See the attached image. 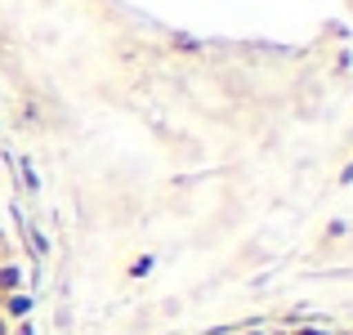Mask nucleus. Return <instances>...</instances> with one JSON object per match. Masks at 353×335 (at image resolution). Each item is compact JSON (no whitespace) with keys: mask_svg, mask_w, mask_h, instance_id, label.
Instances as JSON below:
<instances>
[{"mask_svg":"<svg viewBox=\"0 0 353 335\" xmlns=\"http://www.w3.org/2000/svg\"><path fill=\"white\" fill-rule=\"evenodd\" d=\"M0 335H14V322H5V318H0Z\"/></svg>","mask_w":353,"mask_h":335,"instance_id":"obj_11","label":"nucleus"},{"mask_svg":"<svg viewBox=\"0 0 353 335\" xmlns=\"http://www.w3.org/2000/svg\"><path fill=\"white\" fill-rule=\"evenodd\" d=\"M241 335H264V331H241Z\"/></svg>","mask_w":353,"mask_h":335,"instance_id":"obj_12","label":"nucleus"},{"mask_svg":"<svg viewBox=\"0 0 353 335\" xmlns=\"http://www.w3.org/2000/svg\"><path fill=\"white\" fill-rule=\"evenodd\" d=\"M349 183H353V161L345 165V170H340V188H349Z\"/></svg>","mask_w":353,"mask_h":335,"instance_id":"obj_9","label":"nucleus"},{"mask_svg":"<svg viewBox=\"0 0 353 335\" xmlns=\"http://www.w3.org/2000/svg\"><path fill=\"white\" fill-rule=\"evenodd\" d=\"M0 237H5V232H0Z\"/></svg>","mask_w":353,"mask_h":335,"instance_id":"obj_13","label":"nucleus"},{"mask_svg":"<svg viewBox=\"0 0 353 335\" xmlns=\"http://www.w3.org/2000/svg\"><path fill=\"white\" fill-rule=\"evenodd\" d=\"M345 232H349V223H345V219H331V223H327V237H322V246H331V241H340Z\"/></svg>","mask_w":353,"mask_h":335,"instance_id":"obj_6","label":"nucleus"},{"mask_svg":"<svg viewBox=\"0 0 353 335\" xmlns=\"http://www.w3.org/2000/svg\"><path fill=\"white\" fill-rule=\"evenodd\" d=\"M157 268V255H139L134 264H130V277H148Z\"/></svg>","mask_w":353,"mask_h":335,"instance_id":"obj_5","label":"nucleus"},{"mask_svg":"<svg viewBox=\"0 0 353 335\" xmlns=\"http://www.w3.org/2000/svg\"><path fill=\"white\" fill-rule=\"evenodd\" d=\"M18 179H23V188L32 192V197H36V192H41V179H36V165L27 161V156H23V161H18Z\"/></svg>","mask_w":353,"mask_h":335,"instance_id":"obj_4","label":"nucleus"},{"mask_svg":"<svg viewBox=\"0 0 353 335\" xmlns=\"http://www.w3.org/2000/svg\"><path fill=\"white\" fill-rule=\"evenodd\" d=\"M14 335H36V327H32V318H27V322H14Z\"/></svg>","mask_w":353,"mask_h":335,"instance_id":"obj_8","label":"nucleus"},{"mask_svg":"<svg viewBox=\"0 0 353 335\" xmlns=\"http://www.w3.org/2000/svg\"><path fill=\"white\" fill-rule=\"evenodd\" d=\"M295 335H331V331H322V327H300Z\"/></svg>","mask_w":353,"mask_h":335,"instance_id":"obj_10","label":"nucleus"},{"mask_svg":"<svg viewBox=\"0 0 353 335\" xmlns=\"http://www.w3.org/2000/svg\"><path fill=\"white\" fill-rule=\"evenodd\" d=\"M14 291H27L23 264H0V300H5V295H14Z\"/></svg>","mask_w":353,"mask_h":335,"instance_id":"obj_2","label":"nucleus"},{"mask_svg":"<svg viewBox=\"0 0 353 335\" xmlns=\"http://www.w3.org/2000/svg\"><path fill=\"white\" fill-rule=\"evenodd\" d=\"M165 45H170L174 54H201V50H206V41H197V36H188V32H170Z\"/></svg>","mask_w":353,"mask_h":335,"instance_id":"obj_3","label":"nucleus"},{"mask_svg":"<svg viewBox=\"0 0 353 335\" xmlns=\"http://www.w3.org/2000/svg\"><path fill=\"white\" fill-rule=\"evenodd\" d=\"M349 335H353V331H349Z\"/></svg>","mask_w":353,"mask_h":335,"instance_id":"obj_14","label":"nucleus"},{"mask_svg":"<svg viewBox=\"0 0 353 335\" xmlns=\"http://www.w3.org/2000/svg\"><path fill=\"white\" fill-rule=\"evenodd\" d=\"M27 237H32L36 255H50V241H45V232H41V228H27Z\"/></svg>","mask_w":353,"mask_h":335,"instance_id":"obj_7","label":"nucleus"},{"mask_svg":"<svg viewBox=\"0 0 353 335\" xmlns=\"http://www.w3.org/2000/svg\"><path fill=\"white\" fill-rule=\"evenodd\" d=\"M32 309H36V295L32 291H14V295L0 300V318H5V322H27V318H32Z\"/></svg>","mask_w":353,"mask_h":335,"instance_id":"obj_1","label":"nucleus"}]
</instances>
